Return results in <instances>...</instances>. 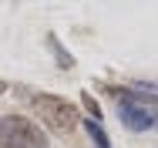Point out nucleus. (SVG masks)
Masks as SVG:
<instances>
[{
  "label": "nucleus",
  "instance_id": "1",
  "mask_svg": "<svg viewBox=\"0 0 158 148\" xmlns=\"http://www.w3.org/2000/svg\"><path fill=\"white\" fill-rule=\"evenodd\" d=\"M111 94L118 98V118L128 131H148L155 125V98H141L138 91H125V88H114L111 84Z\"/></svg>",
  "mask_w": 158,
  "mask_h": 148
},
{
  "label": "nucleus",
  "instance_id": "2",
  "mask_svg": "<svg viewBox=\"0 0 158 148\" xmlns=\"http://www.w3.org/2000/svg\"><path fill=\"white\" fill-rule=\"evenodd\" d=\"M34 111L40 115V121L51 128V131H61V135H67V131H74L77 128V108L67 101V98H61V94H47V91H37L34 94Z\"/></svg>",
  "mask_w": 158,
  "mask_h": 148
},
{
  "label": "nucleus",
  "instance_id": "3",
  "mask_svg": "<svg viewBox=\"0 0 158 148\" xmlns=\"http://www.w3.org/2000/svg\"><path fill=\"white\" fill-rule=\"evenodd\" d=\"M0 145L3 148H47V135L24 115L0 118Z\"/></svg>",
  "mask_w": 158,
  "mask_h": 148
},
{
  "label": "nucleus",
  "instance_id": "4",
  "mask_svg": "<svg viewBox=\"0 0 158 148\" xmlns=\"http://www.w3.org/2000/svg\"><path fill=\"white\" fill-rule=\"evenodd\" d=\"M47 44H51V51H54V61H57L61 67H74V57H71V54L64 51V44L57 40V37H54V34L47 37Z\"/></svg>",
  "mask_w": 158,
  "mask_h": 148
},
{
  "label": "nucleus",
  "instance_id": "5",
  "mask_svg": "<svg viewBox=\"0 0 158 148\" xmlns=\"http://www.w3.org/2000/svg\"><path fill=\"white\" fill-rule=\"evenodd\" d=\"M84 128H88V135H91V142H94L98 148H111V142H108V135H104V128H101L98 121H84Z\"/></svg>",
  "mask_w": 158,
  "mask_h": 148
},
{
  "label": "nucleus",
  "instance_id": "6",
  "mask_svg": "<svg viewBox=\"0 0 158 148\" xmlns=\"http://www.w3.org/2000/svg\"><path fill=\"white\" fill-rule=\"evenodd\" d=\"M81 104L91 111V121H98V118H101V108H98V101H94V98H88V91L81 94Z\"/></svg>",
  "mask_w": 158,
  "mask_h": 148
},
{
  "label": "nucleus",
  "instance_id": "7",
  "mask_svg": "<svg viewBox=\"0 0 158 148\" xmlns=\"http://www.w3.org/2000/svg\"><path fill=\"white\" fill-rule=\"evenodd\" d=\"M3 91H7V81H0V94H3Z\"/></svg>",
  "mask_w": 158,
  "mask_h": 148
}]
</instances>
